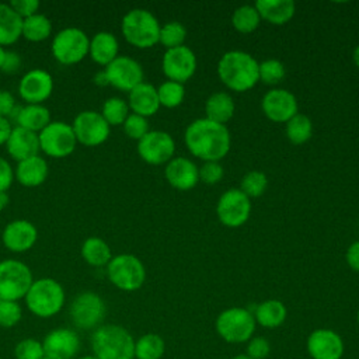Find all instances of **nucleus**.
<instances>
[{
    "instance_id": "obj_1",
    "label": "nucleus",
    "mask_w": 359,
    "mask_h": 359,
    "mask_svg": "<svg viewBox=\"0 0 359 359\" xmlns=\"http://www.w3.org/2000/svg\"><path fill=\"white\" fill-rule=\"evenodd\" d=\"M191 154L203 161H219L230 150L231 137L226 125L199 118L191 122L184 135Z\"/></svg>"
},
{
    "instance_id": "obj_2",
    "label": "nucleus",
    "mask_w": 359,
    "mask_h": 359,
    "mask_svg": "<svg viewBox=\"0 0 359 359\" xmlns=\"http://www.w3.org/2000/svg\"><path fill=\"white\" fill-rule=\"evenodd\" d=\"M259 63L244 50H229L217 63L222 83L237 93L248 91L259 81Z\"/></svg>"
},
{
    "instance_id": "obj_3",
    "label": "nucleus",
    "mask_w": 359,
    "mask_h": 359,
    "mask_svg": "<svg viewBox=\"0 0 359 359\" xmlns=\"http://www.w3.org/2000/svg\"><path fill=\"white\" fill-rule=\"evenodd\" d=\"M91 348L98 359H133L135 339L130 332L116 324L95 328L91 335Z\"/></svg>"
},
{
    "instance_id": "obj_4",
    "label": "nucleus",
    "mask_w": 359,
    "mask_h": 359,
    "mask_svg": "<svg viewBox=\"0 0 359 359\" xmlns=\"http://www.w3.org/2000/svg\"><path fill=\"white\" fill-rule=\"evenodd\" d=\"M161 25L154 14L146 8H132L129 10L121 24L122 34L125 39L140 49L151 48L158 42Z\"/></svg>"
},
{
    "instance_id": "obj_5",
    "label": "nucleus",
    "mask_w": 359,
    "mask_h": 359,
    "mask_svg": "<svg viewBox=\"0 0 359 359\" xmlns=\"http://www.w3.org/2000/svg\"><path fill=\"white\" fill-rule=\"evenodd\" d=\"M28 310L42 318L57 314L65 304V290L53 278H41L32 282L25 294Z\"/></svg>"
},
{
    "instance_id": "obj_6",
    "label": "nucleus",
    "mask_w": 359,
    "mask_h": 359,
    "mask_svg": "<svg viewBox=\"0 0 359 359\" xmlns=\"http://www.w3.org/2000/svg\"><path fill=\"white\" fill-rule=\"evenodd\" d=\"M255 318L248 309L230 307L223 310L215 321L217 335L229 344L248 342L255 331Z\"/></svg>"
},
{
    "instance_id": "obj_7",
    "label": "nucleus",
    "mask_w": 359,
    "mask_h": 359,
    "mask_svg": "<svg viewBox=\"0 0 359 359\" xmlns=\"http://www.w3.org/2000/svg\"><path fill=\"white\" fill-rule=\"evenodd\" d=\"M109 282L121 290L133 292L142 287L146 280L143 262L133 254H118L107 265Z\"/></svg>"
},
{
    "instance_id": "obj_8",
    "label": "nucleus",
    "mask_w": 359,
    "mask_h": 359,
    "mask_svg": "<svg viewBox=\"0 0 359 359\" xmlns=\"http://www.w3.org/2000/svg\"><path fill=\"white\" fill-rule=\"evenodd\" d=\"M90 38L77 27H66L56 32L50 50L53 57L62 65H74L88 55Z\"/></svg>"
},
{
    "instance_id": "obj_9",
    "label": "nucleus",
    "mask_w": 359,
    "mask_h": 359,
    "mask_svg": "<svg viewBox=\"0 0 359 359\" xmlns=\"http://www.w3.org/2000/svg\"><path fill=\"white\" fill-rule=\"evenodd\" d=\"M32 282V272L22 261L13 258L0 261V299L18 302L25 297Z\"/></svg>"
},
{
    "instance_id": "obj_10",
    "label": "nucleus",
    "mask_w": 359,
    "mask_h": 359,
    "mask_svg": "<svg viewBox=\"0 0 359 359\" xmlns=\"http://www.w3.org/2000/svg\"><path fill=\"white\" fill-rule=\"evenodd\" d=\"M41 150L50 157H66L73 153L77 144L72 125L63 121H50L39 133Z\"/></svg>"
},
{
    "instance_id": "obj_11",
    "label": "nucleus",
    "mask_w": 359,
    "mask_h": 359,
    "mask_svg": "<svg viewBox=\"0 0 359 359\" xmlns=\"http://www.w3.org/2000/svg\"><path fill=\"white\" fill-rule=\"evenodd\" d=\"M216 213L222 224H224L226 227H240L250 217V198L240 188H230L219 198Z\"/></svg>"
},
{
    "instance_id": "obj_12",
    "label": "nucleus",
    "mask_w": 359,
    "mask_h": 359,
    "mask_svg": "<svg viewBox=\"0 0 359 359\" xmlns=\"http://www.w3.org/2000/svg\"><path fill=\"white\" fill-rule=\"evenodd\" d=\"M105 317V303L94 292H81L70 303V318L77 328H95Z\"/></svg>"
},
{
    "instance_id": "obj_13",
    "label": "nucleus",
    "mask_w": 359,
    "mask_h": 359,
    "mask_svg": "<svg viewBox=\"0 0 359 359\" xmlns=\"http://www.w3.org/2000/svg\"><path fill=\"white\" fill-rule=\"evenodd\" d=\"M77 143L84 146H98L104 143L108 136L111 126L98 111H81L79 112L72 123Z\"/></svg>"
},
{
    "instance_id": "obj_14",
    "label": "nucleus",
    "mask_w": 359,
    "mask_h": 359,
    "mask_svg": "<svg viewBox=\"0 0 359 359\" xmlns=\"http://www.w3.org/2000/svg\"><path fill=\"white\" fill-rule=\"evenodd\" d=\"M108 84L121 91H130L143 81L142 65L130 56L118 55L104 69Z\"/></svg>"
},
{
    "instance_id": "obj_15",
    "label": "nucleus",
    "mask_w": 359,
    "mask_h": 359,
    "mask_svg": "<svg viewBox=\"0 0 359 359\" xmlns=\"http://www.w3.org/2000/svg\"><path fill=\"white\" fill-rule=\"evenodd\" d=\"M174 151V139L164 130H149L137 142V153L140 158L153 165L168 163L172 158Z\"/></svg>"
},
{
    "instance_id": "obj_16",
    "label": "nucleus",
    "mask_w": 359,
    "mask_h": 359,
    "mask_svg": "<svg viewBox=\"0 0 359 359\" xmlns=\"http://www.w3.org/2000/svg\"><path fill=\"white\" fill-rule=\"evenodd\" d=\"M161 67L168 80L184 84L196 72V56L192 49L185 45L167 49L163 56Z\"/></svg>"
},
{
    "instance_id": "obj_17",
    "label": "nucleus",
    "mask_w": 359,
    "mask_h": 359,
    "mask_svg": "<svg viewBox=\"0 0 359 359\" xmlns=\"http://www.w3.org/2000/svg\"><path fill=\"white\" fill-rule=\"evenodd\" d=\"M311 359H341L345 351L342 337L330 328H317L310 332L306 342Z\"/></svg>"
},
{
    "instance_id": "obj_18",
    "label": "nucleus",
    "mask_w": 359,
    "mask_h": 359,
    "mask_svg": "<svg viewBox=\"0 0 359 359\" xmlns=\"http://www.w3.org/2000/svg\"><path fill=\"white\" fill-rule=\"evenodd\" d=\"M261 108L269 121L286 123L297 114V100L293 93L285 88H272L262 97Z\"/></svg>"
},
{
    "instance_id": "obj_19",
    "label": "nucleus",
    "mask_w": 359,
    "mask_h": 359,
    "mask_svg": "<svg viewBox=\"0 0 359 359\" xmlns=\"http://www.w3.org/2000/svg\"><path fill=\"white\" fill-rule=\"evenodd\" d=\"M53 91V77L43 69L27 72L18 83V94L27 104H42Z\"/></svg>"
},
{
    "instance_id": "obj_20",
    "label": "nucleus",
    "mask_w": 359,
    "mask_h": 359,
    "mask_svg": "<svg viewBox=\"0 0 359 359\" xmlns=\"http://www.w3.org/2000/svg\"><path fill=\"white\" fill-rule=\"evenodd\" d=\"M43 352L50 359H72L80 349V339L70 328L52 330L42 341Z\"/></svg>"
},
{
    "instance_id": "obj_21",
    "label": "nucleus",
    "mask_w": 359,
    "mask_h": 359,
    "mask_svg": "<svg viewBox=\"0 0 359 359\" xmlns=\"http://www.w3.org/2000/svg\"><path fill=\"white\" fill-rule=\"evenodd\" d=\"M38 238V230L35 224L25 219H15L6 224L1 240L7 250L13 252H24L34 247Z\"/></svg>"
},
{
    "instance_id": "obj_22",
    "label": "nucleus",
    "mask_w": 359,
    "mask_h": 359,
    "mask_svg": "<svg viewBox=\"0 0 359 359\" xmlns=\"http://www.w3.org/2000/svg\"><path fill=\"white\" fill-rule=\"evenodd\" d=\"M164 175L168 184L180 191L192 189L199 181L198 167L185 157L171 158L164 168Z\"/></svg>"
},
{
    "instance_id": "obj_23",
    "label": "nucleus",
    "mask_w": 359,
    "mask_h": 359,
    "mask_svg": "<svg viewBox=\"0 0 359 359\" xmlns=\"http://www.w3.org/2000/svg\"><path fill=\"white\" fill-rule=\"evenodd\" d=\"M7 153L17 161L25 160L32 156H38L41 151L39 136L28 129L14 126L8 140L6 142Z\"/></svg>"
},
{
    "instance_id": "obj_24",
    "label": "nucleus",
    "mask_w": 359,
    "mask_h": 359,
    "mask_svg": "<svg viewBox=\"0 0 359 359\" xmlns=\"http://www.w3.org/2000/svg\"><path fill=\"white\" fill-rule=\"evenodd\" d=\"M8 119L15 122V126L39 133L50 122V112L42 104H25L17 105Z\"/></svg>"
},
{
    "instance_id": "obj_25",
    "label": "nucleus",
    "mask_w": 359,
    "mask_h": 359,
    "mask_svg": "<svg viewBox=\"0 0 359 359\" xmlns=\"http://www.w3.org/2000/svg\"><path fill=\"white\" fill-rule=\"evenodd\" d=\"M128 105L133 114L142 115L144 118L154 115L160 108L157 88L150 83L142 81L129 91Z\"/></svg>"
},
{
    "instance_id": "obj_26",
    "label": "nucleus",
    "mask_w": 359,
    "mask_h": 359,
    "mask_svg": "<svg viewBox=\"0 0 359 359\" xmlns=\"http://www.w3.org/2000/svg\"><path fill=\"white\" fill-rule=\"evenodd\" d=\"M48 171L49 168L46 160L38 154L18 161L14 171V177L21 185L38 187L42 182H45Z\"/></svg>"
},
{
    "instance_id": "obj_27",
    "label": "nucleus",
    "mask_w": 359,
    "mask_h": 359,
    "mask_svg": "<svg viewBox=\"0 0 359 359\" xmlns=\"http://www.w3.org/2000/svg\"><path fill=\"white\" fill-rule=\"evenodd\" d=\"M254 6L261 18L275 25L286 24L296 11L293 0H258Z\"/></svg>"
},
{
    "instance_id": "obj_28",
    "label": "nucleus",
    "mask_w": 359,
    "mask_h": 359,
    "mask_svg": "<svg viewBox=\"0 0 359 359\" xmlns=\"http://www.w3.org/2000/svg\"><path fill=\"white\" fill-rule=\"evenodd\" d=\"M119 50L118 39L114 34L108 31H100L93 35L90 39V49L88 53L91 59L102 66L109 65L116 56Z\"/></svg>"
},
{
    "instance_id": "obj_29",
    "label": "nucleus",
    "mask_w": 359,
    "mask_h": 359,
    "mask_svg": "<svg viewBox=\"0 0 359 359\" xmlns=\"http://www.w3.org/2000/svg\"><path fill=\"white\" fill-rule=\"evenodd\" d=\"M255 318V323L264 328H276L286 320V306L276 299H268L250 310Z\"/></svg>"
},
{
    "instance_id": "obj_30",
    "label": "nucleus",
    "mask_w": 359,
    "mask_h": 359,
    "mask_svg": "<svg viewBox=\"0 0 359 359\" xmlns=\"http://www.w3.org/2000/svg\"><path fill=\"white\" fill-rule=\"evenodd\" d=\"M234 101L230 94L224 91L213 93L205 102V112L208 119L224 125L234 115Z\"/></svg>"
},
{
    "instance_id": "obj_31",
    "label": "nucleus",
    "mask_w": 359,
    "mask_h": 359,
    "mask_svg": "<svg viewBox=\"0 0 359 359\" xmlns=\"http://www.w3.org/2000/svg\"><path fill=\"white\" fill-rule=\"evenodd\" d=\"M22 31V18L11 8L8 3H0V45H11L20 39Z\"/></svg>"
},
{
    "instance_id": "obj_32",
    "label": "nucleus",
    "mask_w": 359,
    "mask_h": 359,
    "mask_svg": "<svg viewBox=\"0 0 359 359\" xmlns=\"http://www.w3.org/2000/svg\"><path fill=\"white\" fill-rule=\"evenodd\" d=\"M81 257L88 265L102 266V265H108V262L112 258V252L107 241L93 236L83 241Z\"/></svg>"
},
{
    "instance_id": "obj_33",
    "label": "nucleus",
    "mask_w": 359,
    "mask_h": 359,
    "mask_svg": "<svg viewBox=\"0 0 359 359\" xmlns=\"http://www.w3.org/2000/svg\"><path fill=\"white\" fill-rule=\"evenodd\" d=\"M52 34L50 20L41 13H35L22 20L21 35L32 42H39L46 39Z\"/></svg>"
},
{
    "instance_id": "obj_34",
    "label": "nucleus",
    "mask_w": 359,
    "mask_h": 359,
    "mask_svg": "<svg viewBox=\"0 0 359 359\" xmlns=\"http://www.w3.org/2000/svg\"><path fill=\"white\" fill-rule=\"evenodd\" d=\"M165 351L164 339L158 334H144L135 341L136 359H161Z\"/></svg>"
},
{
    "instance_id": "obj_35",
    "label": "nucleus",
    "mask_w": 359,
    "mask_h": 359,
    "mask_svg": "<svg viewBox=\"0 0 359 359\" xmlns=\"http://www.w3.org/2000/svg\"><path fill=\"white\" fill-rule=\"evenodd\" d=\"M259 21H261V17L255 6H251V4H243L237 7L231 15V24L234 29L238 31L240 34L254 32L258 28Z\"/></svg>"
},
{
    "instance_id": "obj_36",
    "label": "nucleus",
    "mask_w": 359,
    "mask_h": 359,
    "mask_svg": "<svg viewBox=\"0 0 359 359\" xmlns=\"http://www.w3.org/2000/svg\"><path fill=\"white\" fill-rule=\"evenodd\" d=\"M285 133L293 144H303L311 137L313 123L307 115L297 112L286 122Z\"/></svg>"
},
{
    "instance_id": "obj_37",
    "label": "nucleus",
    "mask_w": 359,
    "mask_h": 359,
    "mask_svg": "<svg viewBox=\"0 0 359 359\" xmlns=\"http://www.w3.org/2000/svg\"><path fill=\"white\" fill-rule=\"evenodd\" d=\"M101 115L109 126L122 125L129 115V105L121 97H109L102 104Z\"/></svg>"
},
{
    "instance_id": "obj_38",
    "label": "nucleus",
    "mask_w": 359,
    "mask_h": 359,
    "mask_svg": "<svg viewBox=\"0 0 359 359\" xmlns=\"http://www.w3.org/2000/svg\"><path fill=\"white\" fill-rule=\"evenodd\" d=\"M157 95L160 105L165 108H175L182 104L185 98V88L184 84L167 80L161 83L157 88Z\"/></svg>"
},
{
    "instance_id": "obj_39",
    "label": "nucleus",
    "mask_w": 359,
    "mask_h": 359,
    "mask_svg": "<svg viewBox=\"0 0 359 359\" xmlns=\"http://www.w3.org/2000/svg\"><path fill=\"white\" fill-rule=\"evenodd\" d=\"M187 38L185 27L178 21H168L160 28L158 42L167 49L182 46Z\"/></svg>"
},
{
    "instance_id": "obj_40",
    "label": "nucleus",
    "mask_w": 359,
    "mask_h": 359,
    "mask_svg": "<svg viewBox=\"0 0 359 359\" xmlns=\"http://www.w3.org/2000/svg\"><path fill=\"white\" fill-rule=\"evenodd\" d=\"M268 187V178L262 171H248L243 178L240 184V189L248 196V198H258L261 196Z\"/></svg>"
},
{
    "instance_id": "obj_41",
    "label": "nucleus",
    "mask_w": 359,
    "mask_h": 359,
    "mask_svg": "<svg viewBox=\"0 0 359 359\" xmlns=\"http://www.w3.org/2000/svg\"><path fill=\"white\" fill-rule=\"evenodd\" d=\"M258 72H259V80L265 84H276L282 81V79L286 74L283 63L278 59L264 60L262 63H259Z\"/></svg>"
},
{
    "instance_id": "obj_42",
    "label": "nucleus",
    "mask_w": 359,
    "mask_h": 359,
    "mask_svg": "<svg viewBox=\"0 0 359 359\" xmlns=\"http://www.w3.org/2000/svg\"><path fill=\"white\" fill-rule=\"evenodd\" d=\"M22 317V310L18 302L0 299V327L10 328L20 323Z\"/></svg>"
},
{
    "instance_id": "obj_43",
    "label": "nucleus",
    "mask_w": 359,
    "mask_h": 359,
    "mask_svg": "<svg viewBox=\"0 0 359 359\" xmlns=\"http://www.w3.org/2000/svg\"><path fill=\"white\" fill-rule=\"evenodd\" d=\"M14 355L17 359H42L45 358L42 342L34 338H25L15 345Z\"/></svg>"
},
{
    "instance_id": "obj_44",
    "label": "nucleus",
    "mask_w": 359,
    "mask_h": 359,
    "mask_svg": "<svg viewBox=\"0 0 359 359\" xmlns=\"http://www.w3.org/2000/svg\"><path fill=\"white\" fill-rule=\"evenodd\" d=\"M122 125H123V130H125L126 136L130 139H135L137 142L149 132L147 118L133 114V112L128 115V118L125 119V122Z\"/></svg>"
},
{
    "instance_id": "obj_45",
    "label": "nucleus",
    "mask_w": 359,
    "mask_h": 359,
    "mask_svg": "<svg viewBox=\"0 0 359 359\" xmlns=\"http://www.w3.org/2000/svg\"><path fill=\"white\" fill-rule=\"evenodd\" d=\"M198 174H199V181L208 185H213L223 178L224 171L219 161H205L198 168Z\"/></svg>"
},
{
    "instance_id": "obj_46",
    "label": "nucleus",
    "mask_w": 359,
    "mask_h": 359,
    "mask_svg": "<svg viewBox=\"0 0 359 359\" xmlns=\"http://www.w3.org/2000/svg\"><path fill=\"white\" fill-rule=\"evenodd\" d=\"M271 353V344L264 337H252L247 342L245 355L251 359H265Z\"/></svg>"
},
{
    "instance_id": "obj_47",
    "label": "nucleus",
    "mask_w": 359,
    "mask_h": 359,
    "mask_svg": "<svg viewBox=\"0 0 359 359\" xmlns=\"http://www.w3.org/2000/svg\"><path fill=\"white\" fill-rule=\"evenodd\" d=\"M8 4L22 20L38 13L39 8L38 0H11Z\"/></svg>"
},
{
    "instance_id": "obj_48",
    "label": "nucleus",
    "mask_w": 359,
    "mask_h": 359,
    "mask_svg": "<svg viewBox=\"0 0 359 359\" xmlns=\"http://www.w3.org/2000/svg\"><path fill=\"white\" fill-rule=\"evenodd\" d=\"M14 180V170L11 168L10 163L0 157V191H7Z\"/></svg>"
},
{
    "instance_id": "obj_49",
    "label": "nucleus",
    "mask_w": 359,
    "mask_h": 359,
    "mask_svg": "<svg viewBox=\"0 0 359 359\" xmlns=\"http://www.w3.org/2000/svg\"><path fill=\"white\" fill-rule=\"evenodd\" d=\"M21 63H22V60H21L20 53H17L15 50H6L4 60H3L0 70H3L6 73H15L20 69Z\"/></svg>"
},
{
    "instance_id": "obj_50",
    "label": "nucleus",
    "mask_w": 359,
    "mask_h": 359,
    "mask_svg": "<svg viewBox=\"0 0 359 359\" xmlns=\"http://www.w3.org/2000/svg\"><path fill=\"white\" fill-rule=\"evenodd\" d=\"M15 100L14 95L7 90H0V116L10 118L15 108Z\"/></svg>"
},
{
    "instance_id": "obj_51",
    "label": "nucleus",
    "mask_w": 359,
    "mask_h": 359,
    "mask_svg": "<svg viewBox=\"0 0 359 359\" xmlns=\"http://www.w3.org/2000/svg\"><path fill=\"white\" fill-rule=\"evenodd\" d=\"M346 262L352 271L359 272V241H355L348 247Z\"/></svg>"
},
{
    "instance_id": "obj_52",
    "label": "nucleus",
    "mask_w": 359,
    "mask_h": 359,
    "mask_svg": "<svg viewBox=\"0 0 359 359\" xmlns=\"http://www.w3.org/2000/svg\"><path fill=\"white\" fill-rule=\"evenodd\" d=\"M13 128L14 126L11 125V121L8 118L0 116V144H6V142L11 135Z\"/></svg>"
},
{
    "instance_id": "obj_53",
    "label": "nucleus",
    "mask_w": 359,
    "mask_h": 359,
    "mask_svg": "<svg viewBox=\"0 0 359 359\" xmlns=\"http://www.w3.org/2000/svg\"><path fill=\"white\" fill-rule=\"evenodd\" d=\"M8 201H10L8 192L7 191H0V210L4 209L8 205Z\"/></svg>"
},
{
    "instance_id": "obj_54",
    "label": "nucleus",
    "mask_w": 359,
    "mask_h": 359,
    "mask_svg": "<svg viewBox=\"0 0 359 359\" xmlns=\"http://www.w3.org/2000/svg\"><path fill=\"white\" fill-rule=\"evenodd\" d=\"M95 83H97V84H101V86H107V84H108L104 70H102V72H98V73L95 74Z\"/></svg>"
},
{
    "instance_id": "obj_55",
    "label": "nucleus",
    "mask_w": 359,
    "mask_h": 359,
    "mask_svg": "<svg viewBox=\"0 0 359 359\" xmlns=\"http://www.w3.org/2000/svg\"><path fill=\"white\" fill-rule=\"evenodd\" d=\"M352 59H353V63L359 67V45L353 49V53H352Z\"/></svg>"
},
{
    "instance_id": "obj_56",
    "label": "nucleus",
    "mask_w": 359,
    "mask_h": 359,
    "mask_svg": "<svg viewBox=\"0 0 359 359\" xmlns=\"http://www.w3.org/2000/svg\"><path fill=\"white\" fill-rule=\"evenodd\" d=\"M4 55H6V49L0 45V69H1V65H3V60H4Z\"/></svg>"
},
{
    "instance_id": "obj_57",
    "label": "nucleus",
    "mask_w": 359,
    "mask_h": 359,
    "mask_svg": "<svg viewBox=\"0 0 359 359\" xmlns=\"http://www.w3.org/2000/svg\"><path fill=\"white\" fill-rule=\"evenodd\" d=\"M231 359H251L250 356H247L245 353H240V355H236V356H233Z\"/></svg>"
},
{
    "instance_id": "obj_58",
    "label": "nucleus",
    "mask_w": 359,
    "mask_h": 359,
    "mask_svg": "<svg viewBox=\"0 0 359 359\" xmlns=\"http://www.w3.org/2000/svg\"><path fill=\"white\" fill-rule=\"evenodd\" d=\"M79 359H98V358H95V356H81Z\"/></svg>"
},
{
    "instance_id": "obj_59",
    "label": "nucleus",
    "mask_w": 359,
    "mask_h": 359,
    "mask_svg": "<svg viewBox=\"0 0 359 359\" xmlns=\"http://www.w3.org/2000/svg\"><path fill=\"white\" fill-rule=\"evenodd\" d=\"M356 321H358V325H359V310H358V314H356Z\"/></svg>"
},
{
    "instance_id": "obj_60",
    "label": "nucleus",
    "mask_w": 359,
    "mask_h": 359,
    "mask_svg": "<svg viewBox=\"0 0 359 359\" xmlns=\"http://www.w3.org/2000/svg\"><path fill=\"white\" fill-rule=\"evenodd\" d=\"M42 359H50V358H46V356H45V358H42Z\"/></svg>"
}]
</instances>
